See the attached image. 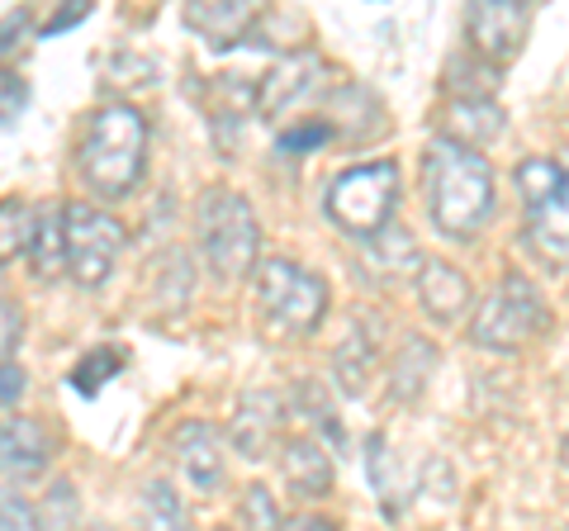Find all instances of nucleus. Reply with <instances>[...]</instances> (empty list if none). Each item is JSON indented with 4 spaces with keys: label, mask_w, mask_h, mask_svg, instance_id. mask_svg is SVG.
<instances>
[{
    "label": "nucleus",
    "mask_w": 569,
    "mask_h": 531,
    "mask_svg": "<svg viewBox=\"0 0 569 531\" xmlns=\"http://www.w3.org/2000/svg\"><path fill=\"white\" fill-rule=\"evenodd\" d=\"M142 531H190V512L181 503L167 480L148 484V499H142Z\"/></svg>",
    "instance_id": "21"
},
{
    "label": "nucleus",
    "mask_w": 569,
    "mask_h": 531,
    "mask_svg": "<svg viewBox=\"0 0 569 531\" xmlns=\"http://www.w3.org/2000/svg\"><path fill=\"white\" fill-rule=\"evenodd\" d=\"M257 20V6H247V0H190L186 6V24L200 33L209 48H233L247 39V29Z\"/></svg>",
    "instance_id": "12"
},
{
    "label": "nucleus",
    "mask_w": 569,
    "mask_h": 531,
    "mask_svg": "<svg viewBox=\"0 0 569 531\" xmlns=\"http://www.w3.org/2000/svg\"><path fill=\"white\" fill-rule=\"evenodd\" d=\"M6 531H39V518H33V508L20 499V493H6Z\"/></svg>",
    "instance_id": "29"
},
{
    "label": "nucleus",
    "mask_w": 569,
    "mask_h": 531,
    "mask_svg": "<svg viewBox=\"0 0 569 531\" xmlns=\"http://www.w3.org/2000/svg\"><path fill=\"white\" fill-rule=\"evenodd\" d=\"M200 247L223 280H238L252 271L257 247H261V228H257L252 204L233 190H209L200 200Z\"/></svg>",
    "instance_id": "5"
},
{
    "label": "nucleus",
    "mask_w": 569,
    "mask_h": 531,
    "mask_svg": "<svg viewBox=\"0 0 569 531\" xmlns=\"http://www.w3.org/2000/svg\"><path fill=\"white\" fill-rule=\"evenodd\" d=\"M280 432V399L271 389H252V394H242L238 403V422H233V441L238 451L247 455H266V447L276 441Z\"/></svg>",
    "instance_id": "16"
},
{
    "label": "nucleus",
    "mask_w": 569,
    "mask_h": 531,
    "mask_svg": "<svg viewBox=\"0 0 569 531\" xmlns=\"http://www.w3.org/2000/svg\"><path fill=\"white\" fill-rule=\"evenodd\" d=\"M366 474H370V484H376L380 508L389 518H399L408 503V480H403V465H399L395 447H389V437H380V432L366 441Z\"/></svg>",
    "instance_id": "17"
},
{
    "label": "nucleus",
    "mask_w": 569,
    "mask_h": 531,
    "mask_svg": "<svg viewBox=\"0 0 569 531\" xmlns=\"http://www.w3.org/2000/svg\"><path fill=\"white\" fill-rule=\"evenodd\" d=\"M238 518H242V527H247V531H280V527H284V522H280V508H276V499H271V493H266L261 484L242 493Z\"/></svg>",
    "instance_id": "26"
},
{
    "label": "nucleus",
    "mask_w": 569,
    "mask_h": 531,
    "mask_svg": "<svg viewBox=\"0 0 569 531\" xmlns=\"http://www.w3.org/2000/svg\"><path fill=\"white\" fill-rule=\"evenodd\" d=\"M86 14H91V0H71L62 14H52V20L43 24V33H62V29H71V24H81Z\"/></svg>",
    "instance_id": "30"
},
{
    "label": "nucleus",
    "mask_w": 569,
    "mask_h": 531,
    "mask_svg": "<svg viewBox=\"0 0 569 531\" xmlns=\"http://www.w3.org/2000/svg\"><path fill=\"white\" fill-rule=\"evenodd\" d=\"M24 394V370L14 365V361H6V389H0V399H6V409H14V399Z\"/></svg>",
    "instance_id": "33"
},
{
    "label": "nucleus",
    "mask_w": 569,
    "mask_h": 531,
    "mask_svg": "<svg viewBox=\"0 0 569 531\" xmlns=\"http://www.w3.org/2000/svg\"><path fill=\"white\" fill-rule=\"evenodd\" d=\"M257 294L266 318L280 332H313L328 313V285L313 271H305L299 261H266L257 275Z\"/></svg>",
    "instance_id": "6"
},
{
    "label": "nucleus",
    "mask_w": 569,
    "mask_h": 531,
    "mask_svg": "<svg viewBox=\"0 0 569 531\" xmlns=\"http://www.w3.org/2000/svg\"><path fill=\"white\" fill-rule=\"evenodd\" d=\"M71 522H77V489L52 484L43 503V531H71Z\"/></svg>",
    "instance_id": "28"
},
{
    "label": "nucleus",
    "mask_w": 569,
    "mask_h": 531,
    "mask_svg": "<svg viewBox=\"0 0 569 531\" xmlns=\"http://www.w3.org/2000/svg\"><path fill=\"white\" fill-rule=\"evenodd\" d=\"M318 77H323V62H318V52H290V58H284L276 72L261 81V91H257V114H266V119L284 114L290 104H299V100L313 91Z\"/></svg>",
    "instance_id": "9"
},
{
    "label": "nucleus",
    "mask_w": 569,
    "mask_h": 531,
    "mask_svg": "<svg viewBox=\"0 0 569 531\" xmlns=\"http://www.w3.org/2000/svg\"><path fill=\"white\" fill-rule=\"evenodd\" d=\"M24 100H29V91H24V81L14 77V72H6V123H14L20 119V110H24Z\"/></svg>",
    "instance_id": "32"
},
{
    "label": "nucleus",
    "mask_w": 569,
    "mask_h": 531,
    "mask_svg": "<svg viewBox=\"0 0 569 531\" xmlns=\"http://www.w3.org/2000/svg\"><path fill=\"white\" fill-rule=\"evenodd\" d=\"M29 257L39 275H58L67 266V209H39V238H33Z\"/></svg>",
    "instance_id": "19"
},
{
    "label": "nucleus",
    "mask_w": 569,
    "mask_h": 531,
    "mask_svg": "<svg viewBox=\"0 0 569 531\" xmlns=\"http://www.w3.org/2000/svg\"><path fill=\"white\" fill-rule=\"evenodd\" d=\"M0 455H6V470L20 474V480H33V474L48 470L52 460V437L43 422L33 418H10L6 432H0Z\"/></svg>",
    "instance_id": "14"
},
{
    "label": "nucleus",
    "mask_w": 569,
    "mask_h": 531,
    "mask_svg": "<svg viewBox=\"0 0 569 531\" xmlns=\"http://www.w3.org/2000/svg\"><path fill=\"white\" fill-rule=\"evenodd\" d=\"M546 323H550V313H546V299L537 294V285H531L527 275H503L479 299L470 338L485 351H518L531 338H541Z\"/></svg>",
    "instance_id": "4"
},
{
    "label": "nucleus",
    "mask_w": 569,
    "mask_h": 531,
    "mask_svg": "<svg viewBox=\"0 0 569 531\" xmlns=\"http://www.w3.org/2000/svg\"><path fill=\"white\" fill-rule=\"evenodd\" d=\"M560 460H565V470H569V437H565V451H560Z\"/></svg>",
    "instance_id": "35"
},
{
    "label": "nucleus",
    "mask_w": 569,
    "mask_h": 531,
    "mask_svg": "<svg viewBox=\"0 0 569 531\" xmlns=\"http://www.w3.org/2000/svg\"><path fill=\"white\" fill-rule=\"evenodd\" d=\"M370 261L380 266V271H389V275H408L418 266L422 271V252H418V242H413V233H408V228H395L389 223L380 238H370Z\"/></svg>",
    "instance_id": "20"
},
{
    "label": "nucleus",
    "mask_w": 569,
    "mask_h": 531,
    "mask_svg": "<svg viewBox=\"0 0 569 531\" xmlns=\"http://www.w3.org/2000/svg\"><path fill=\"white\" fill-rule=\"evenodd\" d=\"M332 138V123H323V119H299V123H290V129L280 133V143H276V152L280 157H295V152H309V148H323Z\"/></svg>",
    "instance_id": "27"
},
{
    "label": "nucleus",
    "mask_w": 569,
    "mask_h": 531,
    "mask_svg": "<svg viewBox=\"0 0 569 531\" xmlns=\"http://www.w3.org/2000/svg\"><path fill=\"white\" fill-rule=\"evenodd\" d=\"M280 531H337L332 518H318V512H299V518H290Z\"/></svg>",
    "instance_id": "34"
},
{
    "label": "nucleus",
    "mask_w": 569,
    "mask_h": 531,
    "mask_svg": "<svg viewBox=\"0 0 569 531\" xmlns=\"http://www.w3.org/2000/svg\"><path fill=\"white\" fill-rule=\"evenodd\" d=\"M466 29H470V48L485 58L489 67H503L518 58V48L531 29V6L522 0H479L466 14Z\"/></svg>",
    "instance_id": "8"
},
{
    "label": "nucleus",
    "mask_w": 569,
    "mask_h": 531,
    "mask_svg": "<svg viewBox=\"0 0 569 531\" xmlns=\"http://www.w3.org/2000/svg\"><path fill=\"white\" fill-rule=\"evenodd\" d=\"M560 181H565V157H527L518 167V190H522L527 209L550 200V194L560 190Z\"/></svg>",
    "instance_id": "23"
},
{
    "label": "nucleus",
    "mask_w": 569,
    "mask_h": 531,
    "mask_svg": "<svg viewBox=\"0 0 569 531\" xmlns=\"http://www.w3.org/2000/svg\"><path fill=\"white\" fill-rule=\"evenodd\" d=\"M171 447H176V460H181L186 480L194 489H219V480H223V447H219V432H213L209 422H200V418L181 422L176 437H171Z\"/></svg>",
    "instance_id": "10"
},
{
    "label": "nucleus",
    "mask_w": 569,
    "mask_h": 531,
    "mask_svg": "<svg viewBox=\"0 0 569 531\" xmlns=\"http://www.w3.org/2000/svg\"><path fill=\"white\" fill-rule=\"evenodd\" d=\"M418 299H422L427 318H437V323H456V318L470 309L475 290H470V280H466L460 266H451V261H427L422 271H418Z\"/></svg>",
    "instance_id": "11"
},
{
    "label": "nucleus",
    "mask_w": 569,
    "mask_h": 531,
    "mask_svg": "<svg viewBox=\"0 0 569 531\" xmlns=\"http://www.w3.org/2000/svg\"><path fill=\"white\" fill-rule=\"evenodd\" d=\"M422 181H427V214L447 238L466 242L493 214V171L479 157V148H466L456 138L437 133L422 157Z\"/></svg>",
    "instance_id": "1"
},
{
    "label": "nucleus",
    "mask_w": 569,
    "mask_h": 531,
    "mask_svg": "<svg viewBox=\"0 0 569 531\" xmlns=\"http://www.w3.org/2000/svg\"><path fill=\"white\" fill-rule=\"evenodd\" d=\"M432 347L422 338H408V347H399V361H395V399H418L427 375H432Z\"/></svg>",
    "instance_id": "22"
},
{
    "label": "nucleus",
    "mask_w": 569,
    "mask_h": 531,
    "mask_svg": "<svg viewBox=\"0 0 569 531\" xmlns=\"http://www.w3.org/2000/svg\"><path fill=\"white\" fill-rule=\"evenodd\" d=\"M119 370H123V351L119 347H96L91 357H81L77 365H71V384H77V394L91 399L119 375Z\"/></svg>",
    "instance_id": "25"
},
{
    "label": "nucleus",
    "mask_w": 569,
    "mask_h": 531,
    "mask_svg": "<svg viewBox=\"0 0 569 531\" xmlns=\"http://www.w3.org/2000/svg\"><path fill=\"white\" fill-rule=\"evenodd\" d=\"M280 470H284V484L305 499H318V493L332 489V455L318 447L313 437H290L280 447Z\"/></svg>",
    "instance_id": "15"
},
{
    "label": "nucleus",
    "mask_w": 569,
    "mask_h": 531,
    "mask_svg": "<svg viewBox=\"0 0 569 531\" xmlns=\"http://www.w3.org/2000/svg\"><path fill=\"white\" fill-rule=\"evenodd\" d=\"M527 242L537 247L546 261H569V152H565V181L560 190L527 209Z\"/></svg>",
    "instance_id": "13"
},
{
    "label": "nucleus",
    "mask_w": 569,
    "mask_h": 531,
    "mask_svg": "<svg viewBox=\"0 0 569 531\" xmlns=\"http://www.w3.org/2000/svg\"><path fill=\"white\" fill-rule=\"evenodd\" d=\"M123 247V223L91 204H67V271L77 285L96 290L110 280L114 257Z\"/></svg>",
    "instance_id": "7"
},
{
    "label": "nucleus",
    "mask_w": 569,
    "mask_h": 531,
    "mask_svg": "<svg viewBox=\"0 0 569 531\" xmlns=\"http://www.w3.org/2000/svg\"><path fill=\"white\" fill-rule=\"evenodd\" d=\"M503 133V110H498L493 100H470V96H456L447 104V138L466 148H479L489 143V138Z\"/></svg>",
    "instance_id": "18"
},
{
    "label": "nucleus",
    "mask_w": 569,
    "mask_h": 531,
    "mask_svg": "<svg viewBox=\"0 0 569 531\" xmlns=\"http://www.w3.org/2000/svg\"><path fill=\"white\" fill-rule=\"evenodd\" d=\"M0 223H6V238H0V257L14 261L20 252H33V238H39V214L24 200H6L0 204Z\"/></svg>",
    "instance_id": "24"
},
{
    "label": "nucleus",
    "mask_w": 569,
    "mask_h": 531,
    "mask_svg": "<svg viewBox=\"0 0 569 531\" xmlns=\"http://www.w3.org/2000/svg\"><path fill=\"white\" fill-rule=\"evenodd\" d=\"M399 204V162L347 167L328 186V219L351 238H380Z\"/></svg>",
    "instance_id": "3"
},
{
    "label": "nucleus",
    "mask_w": 569,
    "mask_h": 531,
    "mask_svg": "<svg viewBox=\"0 0 569 531\" xmlns=\"http://www.w3.org/2000/svg\"><path fill=\"white\" fill-rule=\"evenodd\" d=\"M77 157H81V181L91 186L100 200H123L142 176L148 119H142L133 104H100L91 123H86Z\"/></svg>",
    "instance_id": "2"
},
{
    "label": "nucleus",
    "mask_w": 569,
    "mask_h": 531,
    "mask_svg": "<svg viewBox=\"0 0 569 531\" xmlns=\"http://www.w3.org/2000/svg\"><path fill=\"white\" fill-rule=\"evenodd\" d=\"M0 318H6V361H14V347H20V309H14V299L0 304Z\"/></svg>",
    "instance_id": "31"
}]
</instances>
